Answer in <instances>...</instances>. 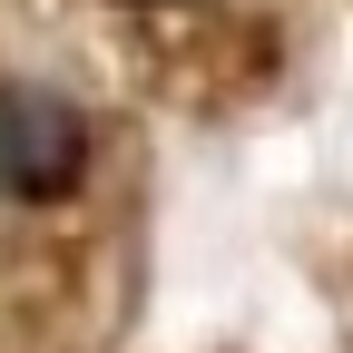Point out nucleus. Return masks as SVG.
Wrapping results in <instances>:
<instances>
[{
    "label": "nucleus",
    "instance_id": "nucleus-1",
    "mask_svg": "<svg viewBox=\"0 0 353 353\" xmlns=\"http://www.w3.org/2000/svg\"><path fill=\"white\" fill-rule=\"evenodd\" d=\"M99 167V128L59 79H0V196L10 206H69Z\"/></svg>",
    "mask_w": 353,
    "mask_h": 353
},
{
    "label": "nucleus",
    "instance_id": "nucleus-2",
    "mask_svg": "<svg viewBox=\"0 0 353 353\" xmlns=\"http://www.w3.org/2000/svg\"><path fill=\"white\" fill-rule=\"evenodd\" d=\"M148 10H167V0H148Z\"/></svg>",
    "mask_w": 353,
    "mask_h": 353
}]
</instances>
